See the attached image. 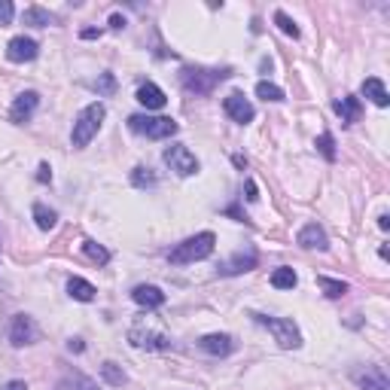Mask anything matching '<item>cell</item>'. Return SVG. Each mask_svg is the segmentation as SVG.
I'll list each match as a JSON object with an SVG mask.
<instances>
[{
  "label": "cell",
  "instance_id": "1",
  "mask_svg": "<svg viewBox=\"0 0 390 390\" xmlns=\"http://www.w3.org/2000/svg\"><path fill=\"white\" fill-rule=\"evenodd\" d=\"M232 77V70L229 67H183L180 70V83L183 89L189 91V95H211L213 89H217L223 79H229Z\"/></svg>",
  "mask_w": 390,
  "mask_h": 390
},
{
  "label": "cell",
  "instance_id": "2",
  "mask_svg": "<svg viewBox=\"0 0 390 390\" xmlns=\"http://www.w3.org/2000/svg\"><path fill=\"white\" fill-rule=\"evenodd\" d=\"M213 247H217V235H213V232H199V235H192V238L180 241L177 247L168 253V262L171 265L201 262V260H208V256L213 253Z\"/></svg>",
  "mask_w": 390,
  "mask_h": 390
},
{
  "label": "cell",
  "instance_id": "3",
  "mask_svg": "<svg viewBox=\"0 0 390 390\" xmlns=\"http://www.w3.org/2000/svg\"><path fill=\"white\" fill-rule=\"evenodd\" d=\"M104 116H107V107L101 104V101L83 107V110H79V116H77V122H74V131H70V143H74L77 150L89 147V140L101 131V122H104Z\"/></svg>",
  "mask_w": 390,
  "mask_h": 390
},
{
  "label": "cell",
  "instance_id": "4",
  "mask_svg": "<svg viewBox=\"0 0 390 390\" xmlns=\"http://www.w3.org/2000/svg\"><path fill=\"white\" fill-rule=\"evenodd\" d=\"M250 317L274 335V342H278L284 351H296V347L302 345V333H299V326H296L290 317H265V314H256V311Z\"/></svg>",
  "mask_w": 390,
  "mask_h": 390
},
{
  "label": "cell",
  "instance_id": "5",
  "mask_svg": "<svg viewBox=\"0 0 390 390\" xmlns=\"http://www.w3.org/2000/svg\"><path fill=\"white\" fill-rule=\"evenodd\" d=\"M128 128L135 131V135L150 138V140H165V138H174L180 131V126L171 116H143V113L128 116Z\"/></svg>",
  "mask_w": 390,
  "mask_h": 390
},
{
  "label": "cell",
  "instance_id": "6",
  "mask_svg": "<svg viewBox=\"0 0 390 390\" xmlns=\"http://www.w3.org/2000/svg\"><path fill=\"white\" fill-rule=\"evenodd\" d=\"M162 159H165V165L177 174V177H192V174H199V159L189 152V147H183V143H171L162 152Z\"/></svg>",
  "mask_w": 390,
  "mask_h": 390
},
{
  "label": "cell",
  "instance_id": "7",
  "mask_svg": "<svg viewBox=\"0 0 390 390\" xmlns=\"http://www.w3.org/2000/svg\"><path fill=\"white\" fill-rule=\"evenodd\" d=\"M256 265H260V253H256L253 247H247V250L232 253L229 260H223V262L217 265V274H220V278H235V274L253 272Z\"/></svg>",
  "mask_w": 390,
  "mask_h": 390
},
{
  "label": "cell",
  "instance_id": "8",
  "mask_svg": "<svg viewBox=\"0 0 390 390\" xmlns=\"http://www.w3.org/2000/svg\"><path fill=\"white\" fill-rule=\"evenodd\" d=\"M37 338H40V330H37V323L30 314H16L13 321H9V345L13 347L34 345Z\"/></svg>",
  "mask_w": 390,
  "mask_h": 390
},
{
  "label": "cell",
  "instance_id": "9",
  "mask_svg": "<svg viewBox=\"0 0 390 390\" xmlns=\"http://www.w3.org/2000/svg\"><path fill=\"white\" fill-rule=\"evenodd\" d=\"M223 110H225V116H229L232 122H238V126H247V122L256 116V110L247 98L241 95V91H232V95H225L223 101Z\"/></svg>",
  "mask_w": 390,
  "mask_h": 390
},
{
  "label": "cell",
  "instance_id": "10",
  "mask_svg": "<svg viewBox=\"0 0 390 390\" xmlns=\"http://www.w3.org/2000/svg\"><path fill=\"white\" fill-rule=\"evenodd\" d=\"M40 55V43L30 37H13L6 43V58L16 61V65H25V61H34Z\"/></svg>",
  "mask_w": 390,
  "mask_h": 390
},
{
  "label": "cell",
  "instance_id": "11",
  "mask_svg": "<svg viewBox=\"0 0 390 390\" xmlns=\"http://www.w3.org/2000/svg\"><path fill=\"white\" fill-rule=\"evenodd\" d=\"M37 107H40V95H37V91H22V95L13 101V107H9V122L22 126V122H28L30 116H34Z\"/></svg>",
  "mask_w": 390,
  "mask_h": 390
},
{
  "label": "cell",
  "instance_id": "12",
  "mask_svg": "<svg viewBox=\"0 0 390 390\" xmlns=\"http://www.w3.org/2000/svg\"><path fill=\"white\" fill-rule=\"evenodd\" d=\"M296 244L305 250H330V238H326V232L317 223L302 225V232L296 235Z\"/></svg>",
  "mask_w": 390,
  "mask_h": 390
},
{
  "label": "cell",
  "instance_id": "13",
  "mask_svg": "<svg viewBox=\"0 0 390 390\" xmlns=\"http://www.w3.org/2000/svg\"><path fill=\"white\" fill-rule=\"evenodd\" d=\"M199 347L204 354H213V357H229L235 351V338L225 335V333H211V335L199 338Z\"/></svg>",
  "mask_w": 390,
  "mask_h": 390
},
{
  "label": "cell",
  "instance_id": "14",
  "mask_svg": "<svg viewBox=\"0 0 390 390\" xmlns=\"http://www.w3.org/2000/svg\"><path fill=\"white\" fill-rule=\"evenodd\" d=\"M128 342L135 347H147V351H168L171 347V338L162 335V333H150V330H131L128 333Z\"/></svg>",
  "mask_w": 390,
  "mask_h": 390
},
{
  "label": "cell",
  "instance_id": "15",
  "mask_svg": "<svg viewBox=\"0 0 390 390\" xmlns=\"http://www.w3.org/2000/svg\"><path fill=\"white\" fill-rule=\"evenodd\" d=\"M131 299L143 308H162L165 305V293H162L156 284H138L135 290H131Z\"/></svg>",
  "mask_w": 390,
  "mask_h": 390
},
{
  "label": "cell",
  "instance_id": "16",
  "mask_svg": "<svg viewBox=\"0 0 390 390\" xmlns=\"http://www.w3.org/2000/svg\"><path fill=\"white\" fill-rule=\"evenodd\" d=\"M135 98H138V101H140V104L147 107V110H162V107L168 104L165 91H162L156 83H140V86H138V95H135Z\"/></svg>",
  "mask_w": 390,
  "mask_h": 390
},
{
  "label": "cell",
  "instance_id": "17",
  "mask_svg": "<svg viewBox=\"0 0 390 390\" xmlns=\"http://www.w3.org/2000/svg\"><path fill=\"white\" fill-rule=\"evenodd\" d=\"M333 110L342 116L345 126H354V122H360V113H363V104H360V98H354V95H345L342 101H335Z\"/></svg>",
  "mask_w": 390,
  "mask_h": 390
},
{
  "label": "cell",
  "instance_id": "18",
  "mask_svg": "<svg viewBox=\"0 0 390 390\" xmlns=\"http://www.w3.org/2000/svg\"><path fill=\"white\" fill-rule=\"evenodd\" d=\"M357 381H360L363 390H390V381H387V372L381 366H372L366 369L363 375H357Z\"/></svg>",
  "mask_w": 390,
  "mask_h": 390
},
{
  "label": "cell",
  "instance_id": "19",
  "mask_svg": "<svg viewBox=\"0 0 390 390\" xmlns=\"http://www.w3.org/2000/svg\"><path fill=\"white\" fill-rule=\"evenodd\" d=\"M58 390H98V384L91 381V378H86L83 372L67 369V372L58 378Z\"/></svg>",
  "mask_w": 390,
  "mask_h": 390
},
{
  "label": "cell",
  "instance_id": "20",
  "mask_svg": "<svg viewBox=\"0 0 390 390\" xmlns=\"http://www.w3.org/2000/svg\"><path fill=\"white\" fill-rule=\"evenodd\" d=\"M363 95L372 101L375 107H387V104H390V95H387V89H384V83H381L378 77L363 79Z\"/></svg>",
  "mask_w": 390,
  "mask_h": 390
},
{
  "label": "cell",
  "instance_id": "21",
  "mask_svg": "<svg viewBox=\"0 0 390 390\" xmlns=\"http://www.w3.org/2000/svg\"><path fill=\"white\" fill-rule=\"evenodd\" d=\"M67 293H70V299H77V302H91L98 290L86 278H70L67 281Z\"/></svg>",
  "mask_w": 390,
  "mask_h": 390
},
{
  "label": "cell",
  "instance_id": "22",
  "mask_svg": "<svg viewBox=\"0 0 390 390\" xmlns=\"http://www.w3.org/2000/svg\"><path fill=\"white\" fill-rule=\"evenodd\" d=\"M22 18H25V25H30V28H49L55 22V16L49 13V9H43V6H28L22 13Z\"/></svg>",
  "mask_w": 390,
  "mask_h": 390
},
{
  "label": "cell",
  "instance_id": "23",
  "mask_svg": "<svg viewBox=\"0 0 390 390\" xmlns=\"http://www.w3.org/2000/svg\"><path fill=\"white\" fill-rule=\"evenodd\" d=\"M34 223H37V229H43V232H49V229H55V223H58V213L52 211V208H46V204H34Z\"/></svg>",
  "mask_w": 390,
  "mask_h": 390
},
{
  "label": "cell",
  "instance_id": "24",
  "mask_svg": "<svg viewBox=\"0 0 390 390\" xmlns=\"http://www.w3.org/2000/svg\"><path fill=\"white\" fill-rule=\"evenodd\" d=\"M296 284H299V274H296L293 269H286V265H281V269L272 272V286H274V290H293Z\"/></svg>",
  "mask_w": 390,
  "mask_h": 390
},
{
  "label": "cell",
  "instance_id": "25",
  "mask_svg": "<svg viewBox=\"0 0 390 390\" xmlns=\"http://www.w3.org/2000/svg\"><path fill=\"white\" fill-rule=\"evenodd\" d=\"M317 286L323 290L326 299H342V296L347 293V284H345V281H338V278H326V274H321V278H317Z\"/></svg>",
  "mask_w": 390,
  "mask_h": 390
},
{
  "label": "cell",
  "instance_id": "26",
  "mask_svg": "<svg viewBox=\"0 0 390 390\" xmlns=\"http://www.w3.org/2000/svg\"><path fill=\"white\" fill-rule=\"evenodd\" d=\"M101 378H104L107 387H122V384L128 381V375L122 372V366H116L113 360H107L104 366H101Z\"/></svg>",
  "mask_w": 390,
  "mask_h": 390
},
{
  "label": "cell",
  "instance_id": "27",
  "mask_svg": "<svg viewBox=\"0 0 390 390\" xmlns=\"http://www.w3.org/2000/svg\"><path fill=\"white\" fill-rule=\"evenodd\" d=\"M83 253H86L95 265H107V262H110V250H107V247H101V244H98V241H91V238L83 241Z\"/></svg>",
  "mask_w": 390,
  "mask_h": 390
},
{
  "label": "cell",
  "instance_id": "28",
  "mask_svg": "<svg viewBox=\"0 0 390 390\" xmlns=\"http://www.w3.org/2000/svg\"><path fill=\"white\" fill-rule=\"evenodd\" d=\"M256 95H260L262 101H272V104H281V101H284V89L269 83V79H262V83L256 86Z\"/></svg>",
  "mask_w": 390,
  "mask_h": 390
},
{
  "label": "cell",
  "instance_id": "29",
  "mask_svg": "<svg viewBox=\"0 0 390 390\" xmlns=\"http://www.w3.org/2000/svg\"><path fill=\"white\" fill-rule=\"evenodd\" d=\"M274 25H278V28L284 30V34H286V37H293V40H299V34H302L299 25H296L293 18L284 13V9H278V13H274Z\"/></svg>",
  "mask_w": 390,
  "mask_h": 390
},
{
  "label": "cell",
  "instance_id": "30",
  "mask_svg": "<svg viewBox=\"0 0 390 390\" xmlns=\"http://www.w3.org/2000/svg\"><path fill=\"white\" fill-rule=\"evenodd\" d=\"M317 150H321V156L326 159V162H335V138L330 135V131H323L321 138H317V143H314Z\"/></svg>",
  "mask_w": 390,
  "mask_h": 390
},
{
  "label": "cell",
  "instance_id": "31",
  "mask_svg": "<svg viewBox=\"0 0 390 390\" xmlns=\"http://www.w3.org/2000/svg\"><path fill=\"white\" fill-rule=\"evenodd\" d=\"M131 183H135L138 189H143V186H156V174H152L150 168L138 165L135 171H131Z\"/></svg>",
  "mask_w": 390,
  "mask_h": 390
},
{
  "label": "cell",
  "instance_id": "32",
  "mask_svg": "<svg viewBox=\"0 0 390 390\" xmlns=\"http://www.w3.org/2000/svg\"><path fill=\"white\" fill-rule=\"evenodd\" d=\"M95 89H98V95L110 98L113 91H116V77H113V74H101V77H98V83H95Z\"/></svg>",
  "mask_w": 390,
  "mask_h": 390
},
{
  "label": "cell",
  "instance_id": "33",
  "mask_svg": "<svg viewBox=\"0 0 390 390\" xmlns=\"http://www.w3.org/2000/svg\"><path fill=\"white\" fill-rule=\"evenodd\" d=\"M13 16H16V6L9 4V0H0V28L13 22Z\"/></svg>",
  "mask_w": 390,
  "mask_h": 390
},
{
  "label": "cell",
  "instance_id": "34",
  "mask_svg": "<svg viewBox=\"0 0 390 390\" xmlns=\"http://www.w3.org/2000/svg\"><path fill=\"white\" fill-rule=\"evenodd\" d=\"M37 180H40V183H52V168H49V162H40Z\"/></svg>",
  "mask_w": 390,
  "mask_h": 390
},
{
  "label": "cell",
  "instance_id": "35",
  "mask_svg": "<svg viewBox=\"0 0 390 390\" xmlns=\"http://www.w3.org/2000/svg\"><path fill=\"white\" fill-rule=\"evenodd\" d=\"M67 351H74V354H83V351H86L83 338H70V342H67Z\"/></svg>",
  "mask_w": 390,
  "mask_h": 390
},
{
  "label": "cell",
  "instance_id": "36",
  "mask_svg": "<svg viewBox=\"0 0 390 390\" xmlns=\"http://www.w3.org/2000/svg\"><path fill=\"white\" fill-rule=\"evenodd\" d=\"M247 201H260V192H256V183L253 180H247V195H244Z\"/></svg>",
  "mask_w": 390,
  "mask_h": 390
},
{
  "label": "cell",
  "instance_id": "37",
  "mask_svg": "<svg viewBox=\"0 0 390 390\" xmlns=\"http://www.w3.org/2000/svg\"><path fill=\"white\" fill-rule=\"evenodd\" d=\"M79 37H83V40H95V37H101V28H86V30H79Z\"/></svg>",
  "mask_w": 390,
  "mask_h": 390
},
{
  "label": "cell",
  "instance_id": "38",
  "mask_svg": "<svg viewBox=\"0 0 390 390\" xmlns=\"http://www.w3.org/2000/svg\"><path fill=\"white\" fill-rule=\"evenodd\" d=\"M110 28L113 30H122V28H126V18H122V16H110Z\"/></svg>",
  "mask_w": 390,
  "mask_h": 390
},
{
  "label": "cell",
  "instance_id": "39",
  "mask_svg": "<svg viewBox=\"0 0 390 390\" xmlns=\"http://www.w3.org/2000/svg\"><path fill=\"white\" fill-rule=\"evenodd\" d=\"M0 390H28V384H25V381H9V384H4Z\"/></svg>",
  "mask_w": 390,
  "mask_h": 390
},
{
  "label": "cell",
  "instance_id": "40",
  "mask_svg": "<svg viewBox=\"0 0 390 390\" xmlns=\"http://www.w3.org/2000/svg\"><path fill=\"white\" fill-rule=\"evenodd\" d=\"M378 229H390V217H387V213H381V217H378Z\"/></svg>",
  "mask_w": 390,
  "mask_h": 390
},
{
  "label": "cell",
  "instance_id": "41",
  "mask_svg": "<svg viewBox=\"0 0 390 390\" xmlns=\"http://www.w3.org/2000/svg\"><path fill=\"white\" fill-rule=\"evenodd\" d=\"M232 162H235V165H238V168H247V159H244V156H235Z\"/></svg>",
  "mask_w": 390,
  "mask_h": 390
}]
</instances>
